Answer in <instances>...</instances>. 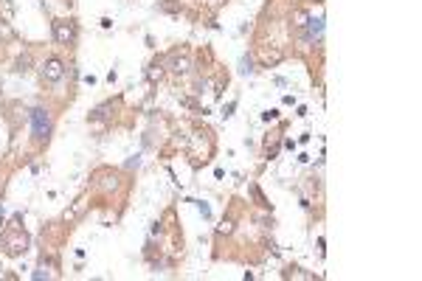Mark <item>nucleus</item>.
<instances>
[{
	"instance_id": "obj_1",
	"label": "nucleus",
	"mask_w": 422,
	"mask_h": 281,
	"mask_svg": "<svg viewBox=\"0 0 422 281\" xmlns=\"http://www.w3.org/2000/svg\"><path fill=\"white\" fill-rule=\"evenodd\" d=\"M28 118H31V132L37 141H48V135H51V116H48L45 107H34L31 113H28Z\"/></svg>"
},
{
	"instance_id": "obj_2",
	"label": "nucleus",
	"mask_w": 422,
	"mask_h": 281,
	"mask_svg": "<svg viewBox=\"0 0 422 281\" xmlns=\"http://www.w3.org/2000/svg\"><path fill=\"white\" fill-rule=\"evenodd\" d=\"M3 250L9 256H23L28 250V236L23 231H6L3 234Z\"/></svg>"
},
{
	"instance_id": "obj_3",
	"label": "nucleus",
	"mask_w": 422,
	"mask_h": 281,
	"mask_svg": "<svg viewBox=\"0 0 422 281\" xmlns=\"http://www.w3.org/2000/svg\"><path fill=\"white\" fill-rule=\"evenodd\" d=\"M40 76H42V82H48V85H57V82L65 76V65H62V59H57V57L45 59V65L40 68Z\"/></svg>"
},
{
	"instance_id": "obj_4",
	"label": "nucleus",
	"mask_w": 422,
	"mask_h": 281,
	"mask_svg": "<svg viewBox=\"0 0 422 281\" xmlns=\"http://www.w3.org/2000/svg\"><path fill=\"white\" fill-rule=\"evenodd\" d=\"M54 39H57L60 45H71L73 39H76V26H73V20H54Z\"/></svg>"
},
{
	"instance_id": "obj_5",
	"label": "nucleus",
	"mask_w": 422,
	"mask_h": 281,
	"mask_svg": "<svg viewBox=\"0 0 422 281\" xmlns=\"http://www.w3.org/2000/svg\"><path fill=\"white\" fill-rule=\"evenodd\" d=\"M304 42H312V45L324 42V17H307V23H304Z\"/></svg>"
},
{
	"instance_id": "obj_6",
	"label": "nucleus",
	"mask_w": 422,
	"mask_h": 281,
	"mask_svg": "<svg viewBox=\"0 0 422 281\" xmlns=\"http://www.w3.org/2000/svg\"><path fill=\"white\" fill-rule=\"evenodd\" d=\"M169 68H172L175 73H180V76H183V73H189L191 62H189V57H186V53H172V57H169Z\"/></svg>"
},
{
	"instance_id": "obj_7",
	"label": "nucleus",
	"mask_w": 422,
	"mask_h": 281,
	"mask_svg": "<svg viewBox=\"0 0 422 281\" xmlns=\"http://www.w3.org/2000/svg\"><path fill=\"white\" fill-rule=\"evenodd\" d=\"M99 189H104V191H116V189H119V175L107 172V175L99 180Z\"/></svg>"
},
{
	"instance_id": "obj_8",
	"label": "nucleus",
	"mask_w": 422,
	"mask_h": 281,
	"mask_svg": "<svg viewBox=\"0 0 422 281\" xmlns=\"http://www.w3.org/2000/svg\"><path fill=\"white\" fill-rule=\"evenodd\" d=\"M239 73H245V76H251V73H253V59L251 57L239 59Z\"/></svg>"
},
{
	"instance_id": "obj_9",
	"label": "nucleus",
	"mask_w": 422,
	"mask_h": 281,
	"mask_svg": "<svg viewBox=\"0 0 422 281\" xmlns=\"http://www.w3.org/2000/svg\"><path fill=\"white\" fill-rule=\"evenodd\" d=\"M17 34H14V28L9 26L6 20H0V39H14Z\"/></svg>"
},
{
	"instance_id": "obj_10",
	"label": "nucleus",
	"mask_w": 422,
	"mask_h": 281,
	"mask_svg": "<svg viewBox=\"0 0 422 281\" xmlns=\"http://www.w3.org/2000/svg\"><path fill=\"white\" fill-rule=\"evenodd\" d=\"M28 68H31V57L23 53V57L17 59V73H28Z\"/></svg>"
},
{
	"instance_id": "obj_11",
	"label": "nucleus",
	"mask_w": 422,
	"mask_h": 281,
	"mask_svg": "<svg viewBox=\"0 0 422 281\" xmlns=\"http://www.w3.org/2000/svg\"><path fill=\"white\" fill-rule=\"evenodd\" d=\"M113 104H101V107H96V110L90 113V121H101V118L107 116V110H110Z\"/></svg>"
},
{
	"instance_id": "obj_12",
	"label": "nucleus",
	"mask_w": 422,
	"mask_h": 281,
	"mask_svg": "<svg viewBox=\"0 0 422 281\" xmlns=\"http://www.w3.org/2000/svg\"><path fill=\"white\" fill-rule=\"evenodd\" d=\"M161 76H164V71H161V65H152L149 71H146V79H149V82H158Z\"/></svg>"
},
{
	"instance_id": "obj_13",
	"label": "nucleus",
	"mask_w": 422,
	"mask_h": 281,
	"mask_svg": "<svg viewBox=\"0 0 422 281\" xmlns=\"http://www.w3.org/2000/svg\"><path fill=\"white\" fill-rule=\"evenodd\" d=\"M231 231H234V222H231V219H225V222L217 228V234H220V236H228Z\"/></svg>"
},
{
	"instance_id": "obj_14",
	"label": "nucleus",
	"mask_w": 422,
	"mask_h": 281,
	"mask_svg": "<svg viewBox=\"0 0 422 281\" xmlns=\"http://www.w3.org/2000/svg\"><path fill=\"white\" fill-rule=\"evenodd\" d=\"M251 194H253V197H256V200H259V205H271V203H268V200H265V197H262V191H259L256 186H251Z\"/></svg>"
},
{
	"instance_id": "obj_15",
	"label": "nucleus",
	"mask_w": 422,
	"mask_h": 281,
	"mask_svg": "<svg viewBox=\"0 0 422 281\" xmlns=\"http://www.w3.org/2000/svg\"><path fill=\"white\" fill-rule=\"evenodd\" d=\"M307 17H310V14H304V12H296V26H298V28H304V23H307Z\"/></svg>"
},
{
	"instance_id": "obj_16",
	"label": "nucleus",
	"mask_w": 422,
	"mask_h": 281,
	"mask_svg": "<svg viewBox=\"0 0 422 281\" xmlns=\"http://www.w3.org/2000/svg\"><path fill=\"white\" fill-rule=\"evenodd\" d=\"M197 208H200V214H203L205 219H208V216H211V208H208V205H205V203H197Z\"/></svg>"
},
{
	"instance_id": "obj_17",
	"label": "nucleus",
	"mask_w": 422,
	"mask_h": 281,
	"mask_svg": "<svg viewBox=\"0 0 422 281\" xmlns=\"http://www.w3.org/2000/svg\"><path fill=\"white\" fill-rule=\"evenodd\" d=\"M34 278L40 281V278H51V273H48V270H37V273H34Z\"/></svg>"
},
{
	"instance_id": "obj_18",
	"label": "nucleus",
	"mask_w": 422,
	"mask_h": 281,
	"mask_svg": "<svg viewBox=\"0 0 422 281\" xmlns=\"http://www.w3.org/2000/svg\"><path fill=\"white\" fill-rule=\"evenodd\" d=\"M138 163H141V160H138V155H135V157H130V160H127V169H135Z\"/></svg>"
},
{
	"instance_id": "obj_19",
	"label": "nucleus",
	"mask_w": 422,
	"mask_h": 281,
	"mask_svg": "<svg viewBox=\"0 0 422 281\" xmlns=\"http://www.w3.org/2000/svg\"><path fill=\"white\" fill-rule=\"evenodd\" d=\"M205 87H208V82H205V79H200V82H197V93H203Z\"/></svg>"
}]
</instances>
